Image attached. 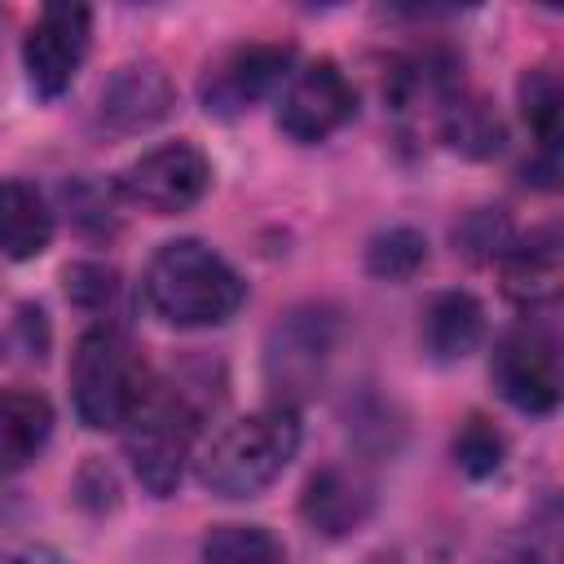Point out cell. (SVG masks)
Instances as JSON below:
<instances>
[{"instance_id":"d6986e66","label":"cell","mask_w":564,"mask_h":564,"mask_svg":"<svg viewBox=\"0 0 564 564\" xmlns=\"http://www.w3.org/2000/svg\"><path fill=\"white\" fill-rule=\"evenodd\" d=\"M436 132L449 150H458L467 159H489L502 150V119L494 115V106H485L480 97H467V93H458L436 115Z\"/></svg>"},{"instance_id":"4316f807","label":"cell","mask_w":564,"mask_h":564,"mask_svg":"<svg viewBox=\"0 0 564 564\" xmlns=\"http://www.w3.org/2000/svg\"><path fill=\"white\" fill-rule=\"evenodd\" d=\"M9 564H66L53 546H26V551H18Z\"/></svg>"},{"instance_id":"cb8c5ba5","label":"cell","mask_w":564,"mask_h":564,"mask_svg":"<svg viewBox=\"0 0 564 564\" xmlns=\"http://www.w3.org/2000/svg\"><path fill=\"white\" fill-rule=\"evenodd\" d=\"M115 291H119V278L106 264H70L66 269V295L79 308H101L115 300Z\"/></svg>"},{"instance_id":"9a60e30c","label":"cell","mask_w":564,"mask_h":564,"mask_svg":"<svg viewBox=\"0 0 564 564\" xmlns=\"http://www.w3.org/2000/svg\"><path fill=\"white\" fill-rule=\"evenodd\" d=\"M53 432V405L31 388H0V476L35 463Z\"/></svg>"},{"instance_id":"44dd1931","label":"cell","mask_w":564,"mask_h":564,"mask_svg":"<svg viewBox=\"0 0 564 564\" xmlns=\"http://www.w3.org/2000/svg\"><path fill=\"white\" fill-rule=\"evenodd\" d=\"M423 264H427V238L410 225H392L366 247V269L383 282H410Z\"/></svg>"},{"instance_id":"2e32d148","label":"cell","mask_w":564,"mask_h":564,"mask_svg":"<svg viewBox=\"0 0 564 564\" xmlns=\"http://www.w3.org/2000/svg\"><path fill=\"white\" fill-rule=\"evenodd\" d=\"M485 339V308L467 291H441L423 308V348L432 361H463Z\"/></svg>"},{"instance_id":"7a4b0ae2","label":"cell","mask_w":564,"mask_h":564,"mask_svg":"<svg viewBox=\"0 0 564 564\" xmlns=\"http://www.w3.org/2000/svg\"><path fill=\"white\" fill-rule=\"evenodd\" d=\"M295 449H300L295 410L269 405L212 436V445L198 454V480L216 498H256L286 471Z\"/></svg>"},{"instance_id":"ba28073f","label":"cell","mask_w":564,"mask_h":564,"mask_svg":"<svg viewBox=\"0 0 564 564\" xmlns=\"http://www.w3.org/2000/svg\"><path fill=\"white\" fill-rule=\"evenodd\" d=\"M93 44V13L84 4H44L22 40L26 79L40 97H62Z\"/></svg>"},{"instance_id":"30bf717a","label":"cell","mask_w":564,"mask_h":564,"mask_svg":"<svg viewBox=\"0 0 564 564\" xmlns=\"http://www.w3.org/2000/svg\"><path fill=\"white\" fill-rule=\"evenodd\" d=\"M335 344V322L322 308H295L286 313L273 335H269V352H264V370L269 383L291 401V397H308L317 392L322 375H326V357ZM282 401V405H286Z\"/></svg>"},{"instance_id":"7402d4cb","label":"cell","mask_w":564,"mask_h":564,"mask_svg":"<svg viewBox=\"0 0 564 564\" xmlns=\"http://www.w3.org/2000/svg\"><path fill=\"white\" fill-rule=\"evenodd\" d=\"M502 454H507L502 432H498L489 419H480V414H471V419L458 427V436H454V463H458L471 480L494 476V471L502 467Z\"/></svg>"},{"instance_id":"3957f363","label":"cell","mask_w":564,"mask_h":564,"mask_svg":"<svg viewBox=\"0 0 564 564\" xmlns=\"http://www.w3.org/2000/svg\"><path fill=\"white\" fill-rule=\"evenodd\" d=\"M150 383L154 379L123 330L93 326L79 335V344L70 352V401H75V414L84 427H93V432L123 427Z\"/></svg>"},{"instance_id":"ffe728a7","label":"cell","mask_w":564,"mask_h":564,"mask_svg":"<svg viewBox=\"0 0 564 564\" xmlns=\"http://www.w3.org/2000/svg\"><path fill=\"white\" fill-rule=\"evenodd\" d=\"M203 564H286V546L264 524H216L203 538Z\"/></svg>"},{"instance_id":"484cf974","label":"cell","mask_w":564,"mask_h":564,"mask_svg":"<svg viewBox=\"0 0 564 564\" xmlns=\"http://www.w3.org/2000/svg\"><path fill=\"white\" fill-rule=\"evenodd\" d=\"M66 203H70V216L84 225V229H93V234H106V229H115V216H110V194L101 189V185H93V181H70L66 189Z\"/></svg>"},{"instance_id":"5b68a950","label":"cell","mask_w":564,"mask_h":564,"mask_svg":"<svg viewBox=\"0 0 564 564\" xmlns=\"http://www.w3.org/2000/svg\"><path fill=\"white\" fill-rule=\"evenodd\" d=\"M494 388L524 414H551L560 405V348L542 322L511 326L489 357Z\"/></svg>"},{"instance_id":"d4e9b609","label":"cell","mask_w":564,"mask_h":564,"mask_svg":"<svg viewBox=\"0 0 564 564\" xmlns=\"http://www.w3.org/2000/svg\"><path fill=\"white\" fill-rule=\"evenodd\" d=\"M489 564H555V520L529 524V533L502 542Z\"/></svg>"},{"instance_id":"4fadbf2b","label":"cell","mask_w":564,"mask_h":564,"mask_svg":"<svg viewBox=\"0 0 564 564\" xmlns=\"http://www.w3.org/2000/svg\"><path fill=\"white\" fill-rule=\"evenodd\" d=\"M388 101L397 115H423L432 110V119L463 93V70L458 57L445 48H419L410 57H401L383 84Z\"/></svg>"},{"instance_id":"277c9868","label":"cell","mask_w":564,"mask_h":564,"mask_svg":"<svg viewBox=\"0 0 564 564\" xmlns=\"http://www.w3.org/2000/svg\"><path fill=\"white\" fill-rule=\"evenodd\" d=\"M123 445H128L137 480L154 498H167L181 485L189 449H194V410L185 405L176 388L150 383L123 423Z\"/></svg>"},{"instance_id":"8fae6325","label":"cell","mask_w":564,"mask_h":564,"mask_svg":"<svg viewBox=\"0 0 564 564\" xmlns=\"http://www.w3.org/2000/svg\"><path fill=\"white\" fill-rule=\"evenodd\" d=\"M172 101H176V93L159 62H128L106 79V88L97 97V123L106 132L132 137V132H145L159 119H167Z\"/></svg>"},{"instance_id":"5bb4252c","label":"cell","mask_w":564,"mask_h":564,"mask_svg":"<svg viewBox=\"0 0 564 564\" xmlns=\"http://www.w3.org/2000/svg\"><path fill=\"white\" fill-rule=\"evenodd\" d=\"M502 260V291L516 304H551L560 295V278H564V251H560V229H533L529 238H511Z\"/></svg>"},{"instance_id":"9c48e42d","label":"cell","mask_w":564,"mask_h":564,"mask_svg":"<svg viewBox=\"0 0 564 564\" xmlns=\"http://www.w3.org/2000/svg\"><path fill=\"white\" fill-rule=\"evenodd\" d=\"M352 106H357V93L344 79V70L330 57H317L286 79V93L278 106V128L291 141L313 145V141H326L330 132H339L352 119Z\"/></svg>"},{"instance_id":"603a6c76","label":"cell","mask_w":564,"mask_h":564,"mask_svg":"<svg viewBox=\"0 0 564 564\" xmlns=\"http://www.w3.org/2000/svg\"><path fill=\"white\" fill-rule=\"evenodd\" d=\"M511 238H516V234H511L507 216H502V212H489V207L467 212V216L454 225V247H458L467 260H498Z\"/></svg>"},{"instance_id":"ac0fdd59","label":"cell","mask_w":564,"mask_h":564,"mask_svg":"<svg viewBox=\"0 0 564 564\" xmlns=\"http://www.w3.org/2000/svg\"><path fill=\"white\" fill-rule=\"evenodd\" d=\"M560 106H564V97H560V79H555V70H546V66H538V70H524L520 75V115H524V123H529V132H533V141H538V185H555V145H560Z\"/></svg>"},{"instance_id":"8992f818","label":"cell","mask_w":564,"mask_h":564,"mask_svg":"<svg viewBox=\"0 0 564 564\" xmlns=\"http://www.w3.org/2000/svg\"><path fill=\"white\" fill-rule=\"evenodd\" d=\"M295 48L278 44V40H251V44H234L220 57L207 62L203 79H198V101L207 115L216 119H238L247 115L260 97H269L286 66H291Z\"/></svg>"},{"instance_id":"6da1fadb","label":"cell","mask_w":564,"mask_h":564,"mask_svg":"<svg viewBox=\"0 0 564 564\" xmlns=\"http://www.w3.org/2000/svg\"><path fill=\"white\" fill-rule=\"evenodd\" d=\"M141 286L145 304L172 326H220L247 300V282L238 278V269L198 238L163 242Z\"/></svg>"},{"instance_id":"52a82bcc","label":"cell","mask_w":564,"mask_h":564,"mask_svg":"<svg viewBox=\"0 0 564 564\" xmlns=\"http://www.w3.org/2000/svg\"><path fill=\"white\" fill-rule=\"evenodd\" d=\"M212 185V163L198 145L189 141H163L132 159L119 176V194L154 216H176L189 212Z\"/></svg>"},{"instance_id":"7c38bea8","label":"cell","mask_w":564,"mask_h":564,"mask_svg":"<svg viewBox=\"0 0 564 564\" xmlns=\"http://www.w3.org/2000/svg\"><path fill=\"white\" fill-rule=\"evenodd\" d=\"M304 520L326 533V538H344L352 529H361L375 511V485L357 471V467H322L308 476L304 498H300Z\"/></svg>"},{"instance_id":"e0dca14e","label":"cell","mask_w":564,"mask_h":564,"mask_svg":"<svg viewBox=\"0 0 564 564\" xmlns=\"http://www.w3.org/2000/svg\"><path fill=\"white\" fill-rule=\"evenodd\" d=\"M53 242V212L31 181H0V256L31 260Z\"/></svg>"}]
</instances>
